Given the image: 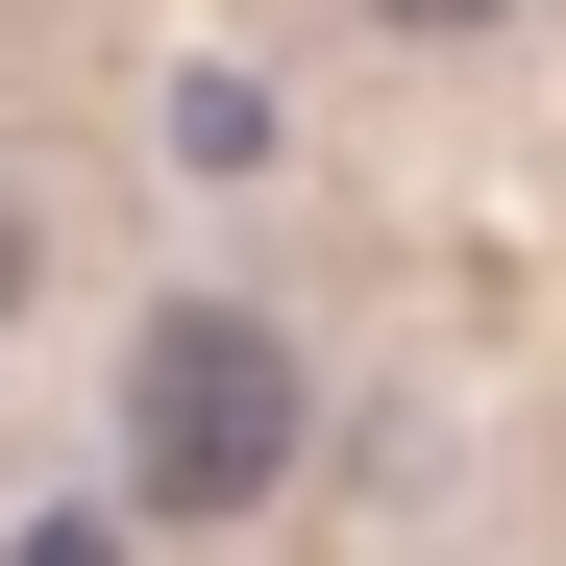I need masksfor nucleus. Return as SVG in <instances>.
Returning a JSON list of instances; mask_svg holds the SVG:
<instances>
[{"instance_id": "f257e3e1", "label": "nucleus", "mask_w": 566, "mask_h": 566, "mask_svg": "<svg viewBox=\"0 0 566 566\" xmlns=\"http://www.w3.org/2000/svg\"><path fill=\"white\" fill-rule=\"evenodd\" d=\"M296 419L321 395H296V345H271L247 296H148L124 321V493L148 517H247L271 468H296Z\"/></svg>"}, {"instance_id": "7ed1b4c3", "label": "nucleus", "mask_w": 566, "mask_h": 566, "mask_svg": "<svg viewBox=\"0 0 566 566\" xmlns=\"http://www.w3.org/2000/svg\"><path fill=\"white\" fill-rule=\"evenodd\" d=\"M25 271H50V247H25V198H0V321H25Z\"/></svg>"}, {"instance_id": "f03ea898", "label": "nucleus", "mask_w": 566, "mask_h": 566, "mask_svg": "<svg viewBox=\"0 0 566 566\" xmlns=\"http://www.w3.org/2000/svg\"><path fill=\"white\" fill-rule=\"evenodd\" d=\"M369 25H419V50H468V25H517V0H369Z\"/></svg>"}]
</instances>
